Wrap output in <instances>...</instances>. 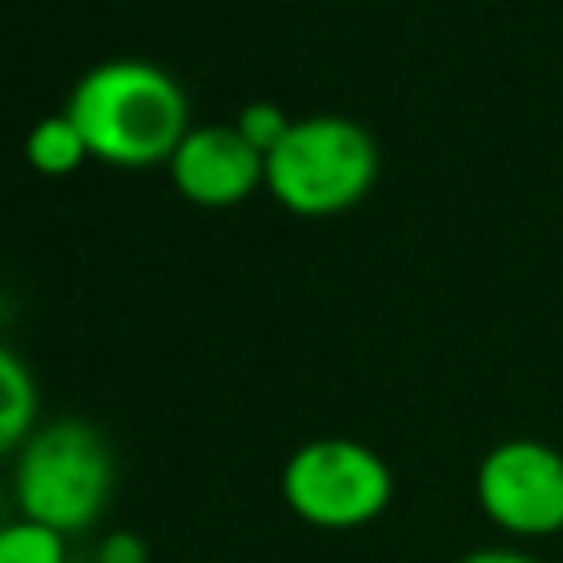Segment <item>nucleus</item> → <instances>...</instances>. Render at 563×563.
I'll return each mask as SVG.
<instances>
[{
	"label": "nucleus",
	"instance_id": "f257e3e1",
	"mask_svg": "<svg viewBox=\"0 0 563 563\" xmlns=\"http://www.w3.org/2000/svg\"><path fill=\"white\" fill-rule=\"evenodd\" d=\"M70 123L88 141V154L110 167H167L185 141L189 97L185 88L145 57H110L88 66L66 92Z\"/></svg>",
	"mask_w": 563,
	"mask_h": 563
},
{
	"label": "nucleus",
	"instance_id": "f03ea898",
	"mask_svg": "<svg viewBox=\"0 0 563 563\" xmlns=\"http://www.w3.org/2000/svg\"><path fill=\"white\" fill-rule=\"evenodd\" d=\"M114 497V453L84 418H57L13 457V510L62 537L97 528Z\"/></svg>",
	"mask_w": 563,
	"mask_h": 563
},
{
	"label": "nucleus",
	"instance_id": "7ed1b4c3",
	"mask_svg": "<svg viewBox=\"0 0 563 563\" xmlns=\"http://www.w3.org/2000/svg\"><path fill=\"white\" fill-rule=\"evenodd\" d=\"M378 180V145L347 114H303L264 154V189L303 220L352 211Z\"/></svg>",
	"mask_w": 563,
	"mask_h": 563
},
{
	"label": "nucleus",
	"instance_id": "20e7f679",
	"mask_svg": "<svg viewBox=\"0 0 563 563\" xmlns=\"http://www.w3.org/2000/svg\"><path fill=\"white\" fill-rule=\"evenodd\" d=\"M391 466L352 435L303 440L282 466V501L321 532H352L391 506Z\"/></svg>",
	"mask_w": 563,
	"mask_h": 563
},
{
	"label": "nucleus",
	"instance_id": "39448f33",
	"mask_svg": "<svg viewBox=\"0 0 563 563\" xmlns=\"http://www.w3.org/2000/svg\"><path fill=\"white\" fill-rule=\"evenodd\" d=\"M475 501L510 537H550L563 528V453L532 435L497 440L475 466Z\"/></svg>",
	"mask_w": 563,
	"mask_h": 563
},
{
	"label": "nucleus",
	"instance_id": "423d86ee",
	"mask_svg": "<svg viewBox=\"0 0 563 563\" xmlns=\"http://www.w3.org/2000/svg\"><path fill=\"white\" fill-rule=\"evenodd\" d=\"M167 176L185 202L224 211L264 189V154L233 123H198L167 158Z\"/></svg>",
	"mask_w": 563,
	"mask_h": 563
},
{
	"label": "nucleus",
	"instance_id": "0eeeda50",
	"mask_svg": "<svg viewBox=\"0 0 563 563\" xmlns=\"http://www.w3.org/2000/svg\"><path fill=\"white\" fill-rule=\"evenodd\" d=\"M35 418H40V383L31 365L0 343V457L18 453L35 435Z\"/></svg>",
	"mask_w": 563,
	"mask_h": 563
},
{
	"label": "nucleus",
	"instance_id": "6e6552de",
	"mask_svg": "<svg viewBox=\"0 0 563 563\" xmlns=\"http://www.w3.org/2000/svg\"><path fill=\"white\" fill-rule=\"evenodd\" d=\"M22 154H26V163H31L40 176H70V172H79V167L92 158V154H88V141L79 136V128L70 123L66 110L44 114V119L26 132Z\"/></svg>",
	"mask_w": 563,
	"mask_h": 563
},
{
	"label": "nucleus",
	"instance_id": "1a4fd4ad",
	"mask_svg": "<svg viewBox=\"0 0 563 563\" xmlns=\"http://www.w3.org/2000/svg\"><path fill=\"white\" fill-rule=\"evenodd\" d=\"M0 563H70V550L62 532L18 515L0 523Z\"/></svg>",
	"mask_w": 563,
	"mask_h": 563
},
{
	"label": "nucleus",
	"instance_id": "9d476101",
	"mask_svg": "<svg viewBox=\"0 0 563 563\" xmlns=\"http://www.w3.org/2000/svg\"><path fill=\"white\" fill-rule=\"evenodd\" d=\"M290 114L277 106V101H246L242 110H238V119H233V128L260 150V154H268V150H277L282 145V136L290 132Z\"/></svg>",
	"mask_w": 563,
	"mask_h": 563
},
{
	"label": "nucleus",
	"instance_id": "9b49d317",
	"mask_svg": "<svg viewBox=\"0 0 563 563\" xmlns=\"http://www.w3.org/2000/svg\"><path fill=\"white\" fill-rule=\"evenodd\" d=\"M97 563H150V550H145V541H141L136 532L114 528V532L101 537V545H97Z\"/></svg>",
	"mask_w": 563,
	"mask_h": 563
},
{
	"label": "nucleus",
	"instance_id": "f8f14e48",
	"mask_svg": "<svg viewBox=\"0 0 563 563\" xmlns=\"http://www.w3.org/2000/svg\"><path fill=\"white\" fill-rule=\"evenodd\" d=\"M457 563H537V559L523 550H510V545H493V550H471Z\"/></svg>",
	"mask_w": 563,
	"mask_h": 563
}]
</instances>
